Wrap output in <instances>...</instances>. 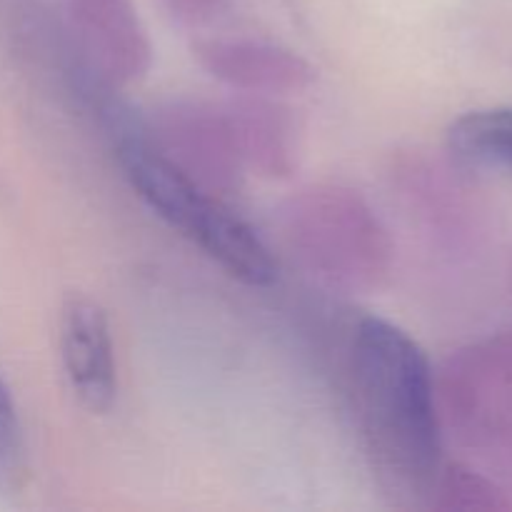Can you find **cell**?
I'll return each mask as SVG.
<instances>
[{
  "label": "cell",
  "mask_w": 512,
  "mask_h": 512,
  "mask_svg": "<svg viewBox=\"0 0 512 512\" xmlns=\"http://www.w3.org/2000/svg\"><path fill=\"white\" fill-rule=\"evenodd\" d=\"M458 158L478 165H512V108L475 110L448 128Z\"/></svg>",
  "instance_id": "4"
},
{
  "label": "cell",
  "mask_w": 512,
  "mask_h": 512,
  "mask_svg": "<svg viewBox=\"0 0 512 512\" xmlns=\"http://www.w3.org/2000/svg\"><path fill=\"white\" fill-rule=\"evenodd\" d=\"M60 360L70 390L88 413L105 415L118 398L115 348L105 310L90 298H70L60 315Z\"/></svg>",
  "instance_id": "3"
},
{
  "label": "cell",
  "mask_w": 512,
  "mask_h": 512,
  "mask_svg": "<svg viewBox=\"0 0 512 512\" xmlns=\"http://www.w3.org/2000/svg\"><path fill=\"white\" fill-rule=\"evenodd\" d=\"M25 478V443L15 403L0 378V495L18 493Z\"/></svg>",
  "instance_id": "5"
},
{
  "label": "cell",
  "mask_w": 512,
  "mask_h": 512,
  "mask_svg": "<svg viewBox=\"0 0 512 512\" xmlns=\"http://www.w3.org/2000/svg\"><path fill=\"white\" fill-rule=\"evenodd\" d=\"M115 158L138 198L198 245L230 278L253 288L278 280V263L253 228L205 195L173 160L138 135H120Z\"/></svg>",
  "instance_id": "2"
},
{
  "label": "cell",
  "mask_w": 512,
  "mask_h": 512,
  "mask_svg": "<svg viewBox=\"0 0 512 512\" xmlns=\"http://www.w3.org/2000/svg\"><path fill=\"white\" fill-rule=\"evenodd\" d=\"M353 378L375 470L395 493H425L440 470V428L425 350L368 315L353 335Z\"/></svg>",
  "instance_id": "1"
}]
</instances>
